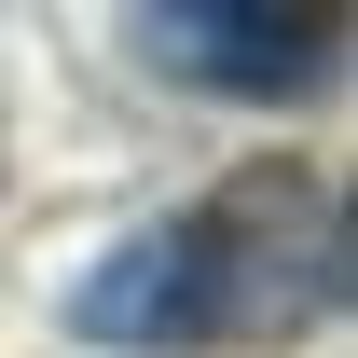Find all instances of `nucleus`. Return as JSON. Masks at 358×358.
Returning a JSON list of instances; mask_svg holds the SVG:
<instances>
[{"label":"nucleus","mask_w":358,"mask_h":358,"mask_svg":"<svg viewBox=\"0 0 358 358\" xmlns=\"http://www.w3.org/2000/svg\"><path fill=\"white\" fill-rule=\"evenodd\" d=\"M69 331H96V345H221V262H207V221L179 207V221H138L110 262L69 289Z\"/></svg>","instance_id":"obj_3"},{"label":"nucleus","mask_w":358,"mask_h":358,"mask_svg":"<svg viewBox=\"0 0 358 358\" xmlns=\"http://www.w3.org/2000/svg\"><path fill=\"white\" fill-rule=\"evenodd\" d=\"M138 55L152 69H179V83L207 96H303L317 69H331V14H275V0H152L138 14Z\"/></svg>","instance_id":"obj_2"},{"label":"nucleus","mask_w":358,"mask_h":358,"mask_svg":"<svg viewBox=\"0 0 358 358\" xmlns=\"http://www.w3.org/2000/svg\"><path fill=\"white\" fill-rule=\"evenodd\" d=\"M193 221H207V262H221V345H289V331H317L345 303V207H331L317 166L262 152Z\"/></svg>","instance_id":"obj_1"}]
</instances>
